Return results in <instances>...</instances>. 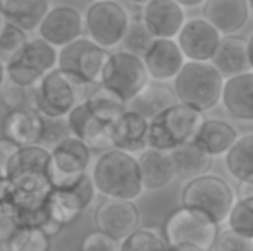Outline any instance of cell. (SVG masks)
Segmentation results:
<instances>
[{"mask_svg":"<svg viewBox=\"0 0 253 251\" xmlns=\"http://www.w3.org/2000/svg\"><path fill=\"white\" fill-rule=\"evenodd\" d=\"M224 83L226 79L210 62L188 61L172 81V88L177 102L209 112L222 102Z\"/></svg>","mask_w":253,"mask_h":251,"instance_id":"3957f363","label":"cell"},{"mask_svg":"<svg viewBox=\"0 0 253 251\" xmlns=\"http://www.w3.org/2000/svg\"><path fill=\"white\" fill-rule=\"evenodd\" d=\"M21 146H17L16 143L9 141L7 138H0V179L7 181V176H9V164L12 160V157L17 153Z\"/></svg>","mask_w":253,"mask_h":251,"instance_id":"7bdbcfd3","label":"cell"},{"mask_svg":"<svg viewBox=\"0 0 253 251\" xmlns=\"http://www.w3.org/2000/svg\"><path fill=\"white\" fill-rule=\"evenodd\" d=\"M170 157H172L174 167H176V178L183 179L186 182L209 174L213 160L202 148H198L193 141L174 148L170 151Z\"/></svg>","mask_w":253,"mask_h":251,"instance_id":"f1b7e54d","label":"cell"},{"mask_svg":"<svg viewBox=\"0 0 253 251\" xmlns=\"http://www.w3.org/2000/svg\"><path fill=\"white\" fill-rule=\"evenodd\" d=\"M91 148L78 138L71 136L50 150L48 162V178L57 189L69 188L88 174L91 162Z\"/></svg>","mask_w":253,"mask_h":251,"instance_id":"30bf717a","label":"cell"},{"mask_svg":"<svg viewBox=\"0 0 253 251\" xmlns=\"http://www.w3.org/2000/svg\"><path fill=\"white\" fill-rule=\"evenodd\" d=\"M48 162H50V150L48 148L42 146V144L21 146L9 164L7 179L21 174V172H47L48 174Z\"/></svg>","mask_w":253,"mask_h":251,"instance_id":"1f68e13d","label":"cell"},{"mask_svg":"<svg viewBox=\"0 0 253 251\" xmlns=\"http://www.w3.org/2000/svg\"><path fill=\"white\" fill-rule=\"evenodd\" d=\"M59 67V50L43 38L30 40L19 57L5 66L7 79L19 86H37L48 72Z\"/></svg>","mask_w":253,"mask_h":251,"instance_id":"9c48e42d","label":"cell"},{"mask_svg":"<svg viewBox=\"0 0 253 251\" xmlns=\"http://www.w3.org/2000/svg\"><path fill=\"white\" fill-rule=\"evenodd\" d=\"M90 84L62 69L48 72L35 91V110L43 117H67L80 104L86 102Z\"/></svg>","mask_w":253,"mask_h":251,"instance_id":"7a4b0ae2","label":"cell"},{"mask_svg":"<svg viewBox=\"0 0 253 251\" xmlns=\"http://www.w3.org/2000/svg\"><path fill=\"white\" fill-rule=\"evenodd\" d=\"M52 191L53 186L47 172H21L7 179L2 198L9 200L24 215L47 207Z\"/></svg>","mask_w":253,"mask_h":251,"instance_id":"7c38bea8","label":"cell"},{"mask_svg":"<svg viewBox=\"0 0 253 251\" xmlns=\"http://www.w3.org/2000/svg\"><path fill=\"white\" fill-rule=\"evenodd\" d=\"M109 55L105 48L91 41L88 36H81L73 43L59 48V69L74 74L91 86L100 83Z\"/></svg>","mask_w":253,"mask_h":251,"instance_id":"8fae6325","label":"cell"},{"mask_svg":"<svg viewBox=\"0 0 253 251\" xmlns=\"http://www.w3.org/2000/svg\"><path fill=\"white\" fill-rule=\"evenodd\" d=\"M91 179L97 191L105 198L134 201L145 191L138 157L116 148L98 157Z\"/></svg>","mask_w":253,"mask_h":251,"instance_id":"6da1fadb","label":"cell"},{"mask_svg":"<svg viewBox=\"0 0 253 251\" xmlns=\"http://www.w3.org/2000/svg\"><path fill=\"white\" fill-rule=\"evenodd\" d=\"M220 104L233 119L253 122V71L226 79Z\"/></svg>","mask_w":253,"mask_h":251,"instance_id":"7402d4cb","label":"cell"},{"mask_svg":"<svg viewBox=\"0 0 253 251\" xmlns=\"http://www.w3.org/2000/svg\"><path fill=\"white\" fill-rule=\"evenodd\" d=\"M0 10L7 23L30 33L40 28L50 10V0H0Z\"/></svg>","mask_w":253,"mask_h":251,"instance_id":"83f0119b","label":"cell"},{"mask_svg":"<svg viewBox=\"0 0 253 251\" xmlns=\"http://www.w3.org/2000/svg\"><path fill=\"white\" fill-rule=\"evenodd\" d=\"M236 198H253V179L238 182Z\"/></svg>","mask_w":253,"mask_h":251,"instance_id":"ee69618b","label":"cell"},{"mask_svg":"<svg viewBox=\"0 0 253 251\" xmlns=\"http://www.w3.org/2000/svg\"><path fill=\"white\" fill-rule=\"evenodd\" d=\"M98 191L90 174H84L78 182L69 188H53L47 201L48 215L62 227L71 225L95 200Z\"/></svg>","mask_w":253,"mask_h":251,"instance_id":"4fadbf2b","label":"cell"},{"mask_svg":"<svg viewBox=\"0 0 253 251\" xmlns=\"http://www.w3.org/2000/svg\"><path fill=\"white\" fill-rule=\"evenodd\" d=\"M248 3H250V10H252V14H253V0H248Z\"/></svg>","mask_w":253,"mask_h":251,"instance_id":"f5cc1de1","label":"cell"},{"mask_svg":"<svg viewBox=\"0 0 253 251\" xmlns=\"http://www.w3.org/2000/svg\"><path fill=\"white\" fill-rule=\"evenodd\" d=\"M28 41H30V38H28L26 31L7 23V26L3 28L2 35H0V62L3 66H9L10 62L16 61L28 45Z\"/></svg>","mask_w":253,"mask_h":251,"instance_id":"d590c367","label":"cell"},{"mask_svg":"<svg viewBox=\"0 0 253 251\" xmlns=\"http://www.w3.org/2000/svg\"><path fill=\"white\" fill-rule=\"evenodd\" d=\"M93 222L98 231L123 241L140 227V210L134 201L105 198L95 208Z\"/></svg>","mask_w":253,"mask_h":251,"instance_id":"5bb4252c","label":"cell"},{"mask_svg":"<svg viewBox=\"0 0 253 251\" xmlns=\"http://www.w3.org/2000/svg\"><path fill=\"white\" fill-rule=\"evenodd\" d=\"M205 119V112L177 102L150 121L148 148L172 151L181 144L190 143L195 140Z\"/></svg>","mask_w":253,"mask_h":251,"instance_id":"277c9868","label":"cell"},{"mask_svg":"<svg viewBox=\"0 0 253 251\" xmlns=\"http://www.w3.org/2000/svg\"><path fill=\"white\" fill-rule=\"evenodd\" d=\"M248 57H250V66L253 71V33H252V36L248 38Z\"/></svg>","mask_w":253,"mask_h":251,"instance_id":"bcb514c9","label":"cell"},{"mask_svg":"<svg viewBox=\"0 0 253 251\" xmlns=\"http://www.w3.org/2000/svg\"><path fill=\"white\" fill-rule=\"evenodd\" d=\"M176 40L186 61L210 62L215 55L217 48H219L222 35L207 19L193 17V19L186 21V24L179 31Z\"/></svg>","mask_w":253,"mask_h":251,"instance_id":"9a60e30c","label":"cell"},{"mask_svg":"<svg viewBox=\"0 0 253 251\" xmlns=\"http://www.w3.org/2000/svg\"><path fill=\"white\" fill-rule=\"evenodd\" d=\"M240 134L233 124L222 121V119L207 117L202 127L198 129L193 143L202 148L210 157H226V153L236 144Z\"/></svg>","mask_w":253,"mask_h":251,"instance_id":"d4e9b609","label":"cell"},{"mask_svg":"<svg viewBox=\"0 0 253 251\" xmlns=\"http://www.w3.org/2000/svg\"><path fill=\"white\" fill-rule=\"evenodd\" d=\"M248 0H205L202 17L219 30L222 36L238 35L250 19Z\"/></svg>","mask_w":253,"mask_h":251,"instance_id":"d6986e66","label":"cell"},{"mask_svg":"<svg viewBox=\"0 0 253 251\" xmlns=\"http://www.w3.org/2000/svg\"><path fill=\"white\" fill-rule=\"evenodd\" d=\"M150 81V74L143 57L129 54L126 50H117L112 52L107 59L100 84L112 90L129 104Z\"/></svg>","mask_w":253,"mask_h":251,"instance_id":"ba28073f","label":"cell"},{"mask_svg":"<svg viewBox=\"0 0 253 251\" xmlns=\"http://www.w3.org/2000/svg\"><path fill=\"white\" fill-rule=\"evenodd\" d=\"M169 246L164 238L162 229L143 225L138 227L133 234L121 241V251H167Z\"/></svg>","mask_w":253,"mask_h":251,"instance_id":"d6a6232c","label":"cell"},{"mask_svg":"<svg viewBox=\"0 0 253 251\" xmlns=\"http://www.w3.org/2000/svg\"><path fill=\"white\" fill-rule=\"evenodd\" d=\"M177 3L184 7V9H193V7H198V5H203L205 0H176Z\"/></svg>","mask_w":253,"mask_h":251,"instance_id":"f6af8a7d","label":"cell"},{"mask_svg":"<svg viewBox=\"0 0 253 251\" xmlns=\"http://www.w3.org/2000/svg\"><path fill=\"white\" fill-rule=\"evenodd\" d=\"M71 133L74 138L86 143L93 151H109L112 150L110 141V126L95 117L86 102L80 104L69 115H67Z\"/></svg>","mask_w":253,"mask_h":251,"instance_id":"44dd1931","label":"cell"},{"mask_svg":"<svg viewBox=\"0 0 253 251\" xmlns=\"http://www.w3.org/2000/svg\"><path fill=\"white\" fill-rule=\"evenodd\" d=\"M141 19L153 38L176 40L186 24V9L176 0H150L141 9Z\"/></svg>","mask_w":253,"mask_h":251,"instance_id":"e0dca14e","label":"cell"},{"mask_svg":"<svg viewBox=\"0 0 253 251\" xmlns=\"http://www.w3.org/2000/svg\"><path fill=\"white\" fill-rule=\"evenodd\" d=\"M210 64L219 71L224 79H231V77L252 71L250 57H248V40L238 35L222 36Z\"/></svg>","mask_w":253,"mask_h":251,"instance_id":"cb8c5ba5","label":"cell"},{"mask_svg":"<svg viewBox=\"0 0 253 251\" xmlns=\"http://www.w3.org/2000/svg\"><path fill=\"white\" fill-rule=\"evenodd\" d=\"M252 248H253L252 239L243 238L241 234L234 232L233 229H226L217 238L213 251H252Z\"/></svg>","mask_w":253,"mask_h":251,"instance_id":"b9f144b4","label":"cell"},{"mask_svg":"<svg viewBox=\"0 0 253 251\" xmlns=\"http://www.w3.org/2000/svg\"><path fill=\"white\" fill-rule=\"evenodd\" d=\"M143 62L153 81H174L181 69L186 64L183 50H181L177 40H167V38H155L143 55Z\"/></svg>","mask_w":253,"mask_h":251,"instance_id":"ac0fdd59","label":"cell"},{"mask_svg":"<svg viewBox=\"0 0 253 251\" xmlns=\"http://www.w3.org/2000/svg\"><path fill=\"white\" fill-rule=\"evenodd\" d=\"M23 225L19 210L9 200L0 198V251H9L10 241Z\"/></svg>","mask_w":253,"mask_h":251,"instance_id":"74e56055","label":"cell"},{"mask_svg":"<svg viewBox=\"0 0 253 251\" xmlns=\"http://www.w3.org/2000/svg\"><path fill=\"white\" fill-rule=\"evenodd\" d=\"M179 200L181 207L202 212L220 225L229 218L236 203V193L226 179L215 174H205L188 181L181 189Z\"/></svg>","mask_w":253,"mask_h":251,"instance_id":"5b68a950","label":"cell"},{"mask_svg":"<svg viewBox=\"0 0 253 251\" xmlns=\"http://www.w3.org/2000/svg\"><path fill=\"white\" fill-rule=\"evenodd\" d=\"M252 251H253V248H252Z\"/></svg>","mask_w":253,"mask_h":251,"instance_id":"db71d44e","label":"cell"},{"mask_svg":"<svg viewBox=\"0 0 253 251\" xmlns=\"http://www.w3.org/2000/svg\"><path fill=\"white\" fill-rule=\"evenodd\" d=\"M129 23V12L116 0H93L84 12L86 36L105 50L123 43Z\"/></svg>","mask_w":253,"mask_h":251,"instance_id":"52a82bcc","label":"cell"},{"mask_svg":"<svg viewBox=\"0 0 253 251\" xmlns=\"http://www.w3.org/2000/svg\"><path fill=\"white\" fill-rule=\"evenodd\" d=\"M73 136L67 117H43V133H42L40 144L48 150L55 148L67 138Z\"/></svg>","mask_w":253,"mask_h":251,"instance_id":"ab89813d","label":"cell"},{"mask_svg":"<svg viewBox=\"0 0 253 251\" xmlns=\"http://www.w3.org/2000/svg\"><path fill=\"white\" fill-rule=\"evenodd\" d=\"M162 232L167 246H184L202 251H213L220 234L219 224L209 215L186 207H179L166 218Z\"/></svg>","mask_w":253,"mask_h":251,"instance_id":"8992f818","label":"cell"},{"mask_svg":"<svg viewBox=\"0 0 253 251\" xmlns=\"http://www.w3.org/2000/svg\"><path fill=\"white\" fill-rule=\"evenodd\" d=\"M7 26V19H5V16L2 14V10H0V35H2V31H3V28Z\"/></svg>","mask_w":253,"mask_h":251,"instance_id":"681fc988","label":"cell"},{"mask_svg":"<svg viewBox=\"0 0 253 251\" xmlns=\"http://www.w3.org/2000/svg\"><path fill=\"white\" fill-rule=\"evenodd\" d=\"M7 79V72H5V66H3L2 62H0V90H2L3 83H5Z\"/></svg>","mask_w":253,"mask_h":251,"instance_id":"7dc6e473","label":"cell"},{"mask_svg":"<svg viewBox=\"0 0 253 251\" xmlns=\"http://www.w3.org/2000/svg\"><path fill=\"white\" fill-rule=\"evenodd\" d=\"M5 186H7V181H3V179H0V198L3 196V191H5Z\"/></svg>","mask_w":253,"mask_h":251,"instance_id":"816d5d0a","label":"cell"},{"mask_svg":"<svg viewBox=\"0 0 253 251\" xmlns=\"http://www.w3.org/2000/svg\"><path fill=\"white\" fill-rule=\"evenodd\" d=\"M226 169L238 182L253 179V133L243 134L224 157Z\"/></svg>","mask_w":253,"mask_h":251,"instance_id":"f546056e","label":"cell"},{"mask_svg":"<svg viewBox=\"0 0 253 251\" xmlns=\"http://www.w3.org/2000/svg\"><path fill=\"white\" fill-rule=\"evenodd\" d=\"M148 127L150 121L127 108L110 124L112 148L131 155L145 151L148 148Z\"/></svg>","mask_w":253,"mask_h":251,"instance_id":"ffe728a7","label":"cell"},{"mask_svg":"<svg viewBox=\"0 0 253 251\" xmlns=\"http://www.w3.org/2000/svg\"><path fill=\"white\" fill-rule=\"evenodd\" d=\"M43 115L37 110H10L2 122V136L17 146L40 144Z\"/></svg>","mask_w":253,"mask_h":251,"instance_id":"603a6c76","label":"cell"},{"mask_svg":"<svg viewBox=\"0 0 253 251\" xmlns=\"http://www.w3.org/2000/svg\"><path fill=\"white\" fill-rule=\"evenodd\" d=\"M177 104L176 91L170 84L162 83V81H150L133 100L127 104V108L147 121H152L157 115H160L164 110Z\"/></svg>","mask_w":253,"mask_h":251,"instance_id":"484cf974","label":"cell"},{"mask_svg":"<svg viewBox=\"0 0 253 251\" xmlns=\"http://www.w3.org/2000/svg\"><path fill=\"white\" fill-rule=\"evenodd\" d=\"M84 16L71 5L50 7L47 16L43 17L38 35L57 48L73 43L74 40L83 36Z\"/></svg>","mask_w":253,"mask_h":251,"instance_id":"2e32d148","label":"cell"},{"mask_svg":"<svg viewBox=\"0 0 253 251\" xmlns=\"http://www.w3.org/2000/svg\"><path fill=\"white\" fill-rule=\"evenodd\" d=\"M167 251H202V250H195V248H184V246H169Z\"/></svg>","mask_w":253,"mask_h":251,"instance_id":"c3c4849f","label":"cell"},{"mask_svg":"<svg viewBox=\"0 0 253 251\" xmlns=\"http://www.w3.org/2000/svg\"><path fill=\"white\" fill-rule=\"evenodd\" d=\"M153 35L148 31V28L145 26L143 19H141V14L131 17L129 28H127V33L123 40V47L126 52L134 55H140L143 57L145 52L150 48V45L153 43Z\"/></svg>","mask_w":253,"mask_h":251,"instance_id":"8d00e7d4","label":"cell"},{"mask_svg":"<svg viewBox=\"0 0 253 251\" xmlns=\"http://www.w3.org/2000/svg\"><path fill=\"white\" fill-rule=\"evenodd\" d=\"M131 3H134V5H147L150 0H129Z\"/></svg>","mask_w":253,"mask_h":251,"instance_id":"f907efd6","label":"cell"},{"mask_svg":"<svg viewBox=\"0 0 253 251\" xmlns=\"http://www.w3.org/2000/svg\"><path fill=\"white\" fill-rule=\"evenodd\" d=\"M86 104L95 117H98L105 124H112L117 117L127 110V102L123 100L117 93L105 86H97L90 91L86 98Z\"/></svg>","mask_w":253,"mask_h":251,"instance_id":"4dcf8cb0","label":"cell"},{"mask_svg":"<svg viewBox=\"0 0 253 251\" xmlns=\"http://www.w3.org/2000/svg\"><path fill=\"white\" fill-rule=\"evenodd\" d=\"M138 164H140L145 189H162L176 178V167H174L170 151L147 148L138 155Z\"/></svg>","mask_w":253,"mask_h":251,"instance_id":"4316f807","label":"cell"},{"mask_svg":"<svg viewBox=\"0 0 253 251\" xmlns=\"http://www.w3.org/2000/svg\"><path fill=\"white\" fill-rule=\"evenodd\" d=\"M227 224L234 232L253 241V198H236Z\"/></svg>","mask_w":253,"mask_h":251,"instance_id":"f35d334b","label":"cell"},{"mask_svg":"<svg viewBox=\"0 0 253 251\" xmlns=\"http://www.w3.org/2000/svg\"><path fill=\"white\" fill-rule=\"evenodd\" d=\"M80 251H121V241L95 229L83 238Z\"/></svg>","mask_w":253,"mask_h":251,"instance_id":"60d3db41","label":"cell"},{"mask_svg":"<svg viewBox=\"0 0 253 251\" xmlns=\"http://www.w3.org/2000/svg\"><path fill=\"white\" fill-rule=\"evenodd\" d=\"M35 91L37 86H19L5 79L0 90V100L10 110H35Z\"/></svg>","mask_w":253,"mask_h":251,"instance_id":"e575fe53","label":"cell"},{"mask_svg":"<svg viewBox=\"0 0 253 251\" xmlns=\"http://www.w3.org/2000/svg\"><path fill=\"white\" fill-rule=\"evenodd\" d=\"M52 238L35 225H23L9 245V251H50Z\"/></svg>","mask_w":253,"mask_h":251,"instance_id":"836d02e7","label":"cell"}]
</instances>
